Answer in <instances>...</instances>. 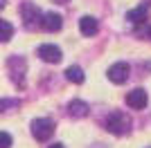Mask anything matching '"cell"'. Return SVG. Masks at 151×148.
<instances>
[{"label": "cell", "instance_id": "cell-1", "mask_svg": "<svg viewBox=\"0 0 151 148\" xmlns=\"http://www.w3.org/2000/svg\"><path fill=\"white\" fill-rule=\"evenodd\" d=\"M29 130H32V135H34L36 142H47V139L54 135V121L47 119V117H38V119L32 121Z\"/></svg>", "mask_w": 151, "mask_h": 148}, {"label": "cell", "instance_id": "cell-2", "mask_svg": "<svg viewBox=\"0 0 151 148\" xmlns=\"http://www.w3.org/2000/svg\"><path fill=\"white\" fill-rule=\"evenodd\" d=\"M106 130L113 132V135H126L131 130V119L126 117L124 112H113L106 119Z\"/></svg>", "mask_w": 151, "mask_h": 148}, {"label": "cell", "instance_id": "cell-3", "mask_svg": "<svg viewBox=\"0 0 151 148\" xmlns=\"http://www.w3.org/2000/svg\"><path fill=\"white\" fill-rule=\"evenodd\" d=\"M20 16H23V20H25L27 29H36L38 25H41V18H43L41 9H38L34 2H23V7H20Z\"/></svg>", "mask_w": 151, "mask_h": 148}, {"label": "cell", "instance_id": "cell-4", "mask_svg": "<svg viewBox=\"0 0 151 148\" xmlns=\"http://www.w3.org/2000/svg\"><path fill=\"white\" fill-rule=\"evenodd\" d=\"M106 76H108V81L111 83H124L126 79H129V63H124V61H117V63H113L111 68H108V72H106Z\"/></svg>", "mask_w": 151, "mask_h": 148}, {"label": "cell", "instance_id": "cell-5", "mask_svg": "<svg viewBox=\"0 0 151 148\" xmlns=\"http://www.w3.org/2000/svg\"><path fill=\"white\" fill-rule=\"evenodd\" d=\"M147 103H149V97L142 88H135L126 94V105L133 108V110H142V108H147Z\"/></svg>", "mask_w": 151, "mask_h": 148}, {"label": "cell", "instance_id": "cell-6", "mask_svg": "<svg viewBox=\"0 0 151 148\" xmlns=\"http://www.w3.org/2000/svg\"><path fill=\"white\" fill-rule=\"evenodd\" d=\"M7 65L12 70V79L16 81V85H23V74H25V68H27L25 58H23V56H12V58L7 61Z\"/></svg>", "mask_w": 151, "mask_h": 148}, {"label": "cell", "instance_id": "cell-7", "mask_svg": "<svg viewBox=\"0 0 151 148\" xmlns=\"http://www.w3.org/2000/svg\"><path fill=\"white\" fill-rule=\"evenodd\" d=\"M38 56H41L43 61H47V63H59L61 56H63V52H61V47H57V45L43 43L41 47H38Z\"/></svg>", "mask_w": 151, "mask_h": 148}, {"label": "cell", "instance_id": "cell-8", "mask_svg": "<svg viewBox=\"0 0 151 148\" xmlns=\"http://www.w3.org/2000/svg\"><path fill=\"white\" fill-rule=\"evenodd\" d=\"M41 27H43L45 31H59V29L63 27L61 14H57V11H47V14H43V18H41Z\"/></svg>", "mask_w": 151, "mask_h": 148}, {"label": "cell", "instance_id": "cell-9", "mask_svg": "<svg viewBox=\"0 0 151 148\" xmlns=\"http://www.w3.org/2000/svg\"><path fill=\"white\" fill-rule=\"evenodd\" d=\"M79 29H81L83 36H95V34L99 31V23H97V18H93V16H81V18H79Z\"/></svg>", "mask_w": 151, "mask_h": 148}, {"label": "cell", "instance_id": "cell-10", "mask_svg": "<svg viewBox=\"0 0 151 148\" xmlns=\"http://www.w3.org/2000/svg\"><path fill=\"white\" fill-rule=\"evenodd\" d=\"M147 11H149V7L140 5V7H135V9H131V11L126 14V20L133 23V25H145L147 23Z\"/></svg>", "mask_w": 151, "mask_h": 148}, {"label": "cell", "instance_id": "cell-11", "mask_svg": "<svg viewBox=\"0 0 151 148\" xmlns=\"http://www.w3.org/2000/svg\"><path fill=\"white\" fill-rule=\"evenodd\" d=\"M68 115L75 119H81L88 115V103H83V101H79V99H75V101H70L68 103Z\"/></svg>", "mask_w": 151, "mask_h": 148}, {"label": "cell", "instance_id": "cell-12", "mask_svg": "<svg viewBox=\"0 0 151 148\" xmlns=\"http://www.w3.org/2000/svg\"><path fill=\"white\" fill-rule=\"evenodd\" d=\"M63 74H65V79L72 81V83H83V70L79 68V65H70Z\"/></svg>", "mask_w": 151, "mask_h": 148}, {"label": "cell", "instance_id": "cell-13", "mask_svg": "<svg viewBox=\"0 0 151 148\" xmlns=\"http://www.w3.org/2000/svg\"><path fill=\"white\" fill-rule=\"evenodd\" d=\"M14 36V25L9 20H0V43H7Z\"/></svg>", "mask_w": 151, "mask_h": 148}, {"label": "cell", "instance_id": "cell-14", "mask_svg": "<svg viewBox=\"0 0 151 148\" xmlns=\"http://www.w3.org/2000/svg\"><path fill=\"white\" fill-rule=\"evenodd\" d=\"M12 135L5 132V130H0V148H12Z\"/></svg>", "mask_w": 151, "mask_h": 148}, {"label": "cell", "instance_id": "cell-15", "mask_svg": "<svg viewBox=\"0 0 151 148\" xmlns=\"http://www.w3.org/2000/svg\"><path fill=\"white\" fill-rule=\"evenodd\" d=\"M2 108H18V101L16 99H5V101H0V110Z\"/></svg>", "mask_w": 151, "mask_h": 148}, {"label": "cell", "instance_id": "cell-16", "mask_svg": "<svg viewBox=\"0 0 151 148\" xmlns=\"http://www.w3.org/2000/svg\"><path fill=\"white\" fill-rule=\"evenodd\" d=\"M142 36H149V38H151V27H147V29L142 31Z\"/></svg>", "mask_w": 151, "mask_h": 148}, {"label": "cell", "instance_id": "cell-17", "mask_svg": "<svg viewBox=\"0 0 151 148\" xmlns=\"http://www.w3.org/2000/svg\"><path fill=\"white\" fill-rule=\"evenodd\" d=\"M52 2H57V5H68L70 0H52Z\"/></svg>", "mask_w": 151, "mask_h": 148}, {"label": "cell", "instance_id": "cell-18", "mask_svg": "<svg viewBox=\"0 0 151 148\" xmlns=\"http://www.w3.org/2000/svg\"><path fill=\"white\" fill-rule=\"evenodd\" d=\"M47 148H65L63 144H52V146H47Z\"/></svg>", "mask_w": 151, "mask_h": 148}, {"label": "cell", "instance_id": "cell-19", "mask_svg": "<svg viewBox=\"0 0 151 148\" xmlns=\"http://www.w3.org/2000/svg\"><path fill=\"white\" fill-rule=\"evenodd\" d=\"M5 5H7V0H0V9H2Z\"/></svg>", "mask_w": 151, "mask_h": 148}]
</instances>
